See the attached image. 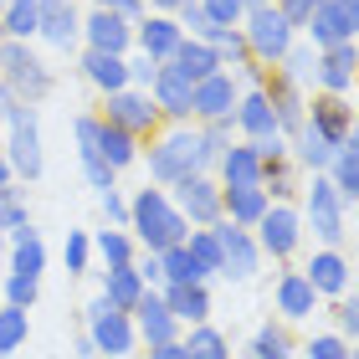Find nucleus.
<instances>
[{
    "label": "nucleus",
    "mask_w": 359,
    "mask_h": 359,
    "mask_svg": "<svg viewBox=\"0 0 359 359\" xmlns=\"http://www.w3.org/2000/svg\"><path fill=\"white\" fill-rule=\"evenodd\" d=\"M134 226H139V236L149 241L154 252H165V247H175V241H185V221L175 216V210L165 205V195L159 190H144L139 201H134Z\"/></svg>",
    "instance_id": "obj_1"
},
{
    "label": "nucleus",
    "mask_w": 359,
    "mask_h": 359,
    "mask_svg": "<svg viewBox=\"0 0 359 359\" xmlns=\"http://www.w3.org/2000/svg\"><path fill=\"white\" fill-rule=\"evenodd\" d=\"M210 154H216V149H210V139H201V134H175V139H165V144L149 154V170H154L159 180H175V185H180V180L195 175Z\"/></svg>",
    "instance_id": "obj_2"
},
{
    "label": "nucleus",
    "mask_w": 359,
    "mask_h": 359,
    "mask_svg": "<svg viewBox=\"0 0 359 359\" xmlns=\"http://www.w3.org/2000/svg\"><path fill=\"white\" fill-rule=\"evenodd\" d=\"M0 77H6V88L15 97H26V103H36V97H46V88H52V77H46V67L36 57L26 52L21 41L0 46Z\"/></svg>",
    "instance_id": "obj_3"
},
{
    "label": "nucleus",
    "mask_w": 359,
    "mask_h": 359,
    "mask_svg": "<svg viewBox=\"0 0 359 359\" xmlns=\"http://www.w3.org/2000/svg\"><path fill=\"white\" fill-rule=\"evenodd\" d=\"M287 36H292V26H287L283 11L252 6V31H247V41H252L262 57H287Z\"/></svg>",
    "instance_id": "obj_4"
},
{
    "label": "nucleus",
    "mask_w": 359,
    "mask_h": 359,
    "mask_svg": "<svg viewBox=\"0 0 359 359\" xmlns=\"http://www.w3.org/2000/svg\"><path fill=\"white\" fill-rule=\"evenodd\" d=\"M93 344H97V349H108V354H128V344H134L123 308H113L108 298H97V303H93Z\"/></svg>",
    "instance_id": "obj_5"
},
{
    "label": "nucleus",
    "mask_w": 359,
    "mask_h": 359,
    "mask_svg": "<svg viewBox=\"0 0 359 359\" xmlns=\"http://www.w3.org/2000/svg\"><path fill=\"white\" fill-rule=\"evenodd\" d=\"M11 159H15V170H21L26 180H36L41 175V139H36V113H21L15 118V139H11Z\"/></svg>",
    "instance_id": "obj_6"
},
{
    "label": "nucleus",
    "mask_w": 359,
    "mask_h": 359,
    "mask_svg": "<svg viewBox=\"0 0 359 359\" xmlns=\"http://www.w3.org/2000/svg\"><path fill=\"white\" fill-rule=\"evenodd\" d=\"M308 210H313V231H318L323 241H339V236H344V221H339V190L329 185V180H313Z\"/></svg>",
    "instance_id": "obj_7"
},
{
    "label": "nucleus",
    "mask_w": 359,
    "mask_h": 359,
    "mask_svg": "<svg viewBox=\"0 0 359 359\" xmlns=\"http://www.w3.org/2000/svg\"><path fill=\"white\" fill-rule=\"evenodd\" d=\"M36 31L52 46H72V36H77L72 6H67V0H36Z\"/></svg>",
    "instance_id": "obj_8"
},
{
    "label": "nucleus",
    "mask_w": 359,
    "mask_h": 359,
    "mask_svg": "<svg viewBox=\"0 0 359 359\" xmlns=\"http://www.w3.org/2000/svg\"><path fill=\"white\" fill-rule=\"evenodd\" d=\"M221 236V267H226V277H252L257 272V247L247 241V231H236V226H226V231H216Z\"/></svg>",
    "instance_id": "obj_9"
},
{
    "label": "nucleus",
    "mask_w": 359,
    "mask_h": 359,
    "mask_svg": "<svg viewBox=\"0 0 359 359\" xmlns=\"http://www.w3.org/2000/svg\"><path fill=\"white\" fill-rule=\"evenodd\" d=\"M231 108V77L210 72L201 83L190 88V113H205V118H221V113Z\"/></svg>",
    "instance_id": "obj_10"
},
{
    "label": "nucleus",
    "mask_w": 359,
    "mask_h": 359,
    "mask_svg": "<svg viewBox=\"0 0 359 359\" xmlns=\"http://www.w3.org/2000/svg\"><path fill=\"white\" fill-rule=\"evenodd\" d=\"M134 313L144 318V339H149V344H170L175 339V313H170V303L154 298V292H139Z\"/></svg>",
    "instance_id": "obj_11"
},
{
    "label": "nucleus",
    "mask_w": 359,
    "mask_h": 359,
    "mask_svg": "<svg viewBox=\"0 0 359 359\" xmlns=\"http://www.w3.org/2000/svg\"><path fill=\"white\" fill-rule=\"evenodd\" d=\"M180 205H185V216H195V221H216L221 195L210 190L201 175H185V180H180Z\"/></svg>",
    "instance_id": "obj_12"
},
{
    "label": "nucleus",
    "mask_w": 359,
    "mask_h": 359,
    "mask_svg": "<svg viewBox=\"0 0 359 359\" xmlns=\"http://www.w3.org/2000/svg\"><path fill=\"white\" fill-rule=\"evenodd\" d=\"M108 118L128 128V134H139V128H149L154 123V108H149V97H139V93H113V108H108Z\"/></svg>",
    "instance_id": "obj_13"
},
{
    "label": "nucleus",
    "mask_w": 359,
    "mask_h": 359,
    "mask_svg": "<svg viewBox=\"0 0 359 359\" xmlns=\"http://www.w3.org/2000/svg\"><path fill=\"white\" fill-rule=\"evenodd\" d=\"M175 67L190 77V83H201V77H210L221 67V52L216 46H201V41H180L175 46Z\"/></svg>",
    "instance_id": "obj_14"
},
{
    "label": "nucleus",
    "mask_w": 359,
    "mask_h": 359,
    "mask_svg": "<svg viewBox=\"0 0 359 359\" xmlns=\"http://www.w3.org/2000/svg\"><path fill=\"white\" fill-rule=\"evenodd\" d=\"M88 36H93V52H123L128 46V26L118 11H97L88 21Z\"/></svg>",
    "instance_id": "obj_15"
},
{
    "label": "nucleus",
    "mask_w": 359,
    "mask_h": 359,
    "mask_svg": "<svg viewBox=\"0 0 359 359\" xmlns=\"http://www.w3.org/2000/svg\"><path fill=\"white\" fill-rule=\"evenodd\" d=\"M354 67H359L354 46H349V41H339V46H329V57L318 62V83L339 93V88H349V77H354Z\"/></svg>",
    "instance_id": "obj_16"
},
{
    "label": "nucleus",
    "mask_w": 359,
    "mask_h": 359,
    "mask_svg": "<svg viewBox=\"0 0 359 359\" xmlns=\"http://www.w3.org/2000/svg\"><path fill=\"white\" fill-rule=\"evenodd\" d=\"M292 241H298V216L292 210H262V247L267 252H292Z\"/></svg>",
    "instance_id": "obj_17"
},
{
    "label": "nucleus",
    "mask_w": 359,
    "mask_h": 359,
    "mask_svg": "<svg viewBox=\"0 0 359 359\" xmlns=\"http://www.w3.org/2000/svg\"><path fill=\"white\" fill-rule=\"evenodd\" d=\"M170 313L175 318H190V323H201L210 313V298H205V287L201 283H170Z\"/></svg>",
    "instance_id": "obj_18"
},
{
    "label": "nucleus",
    "mask_w": 359,
    "mask_h": 359,
    "mask_svg": "<svg viewBox=\"0 0 359 359\" xmlns=\"http://www.w3.org/2000/svg\"><path fill=\"white\" fill-rule=\"evenodd\" d=\"M308 31H313V41H318V46H339V41H349V36H354V31H349V21L339 15V6H334V0H323V6L313 11Z\"/></svg>",
    "instance_id": "obj_19"
},
{
    "label": "nucleus",
    "mask_w": 359,
    "mask_h": 359,
    "mask_svg": "<svg viewBox=\"0 0 359 359\" xmlns=\"http://www.w3.org/2000/svg\"><path fill=\"white\" fill-rule=\"evenodd\" d=\"M97 154L108 159L113 170H123L128 159H134V134H128V128H118V123H97Z\"/></svg>",
    "instance_id": "obj_20"
},
{
    "label": "nucleus",
    "mask_w": 359,
    "mask_h": 359,
    "mask_svg": "<svg viewBox=\"0 0 359 359\" xmlns=\"http://www.w3.org/2000/svg\"><path fill=\"white\" fill-rule=\"evenodd\" d=\"M313 128L329 144H339L344 149V134H349V108L339 103V97H323V103H313Z\"/></svg>",
    "instance_id": "obj_21"
},
{
    "label": "nucleus",
    "mask_w": 359,
    "mask_h": 359,
    "mask_svg": "<svg viewBox=\"0 0 359 359\" xmlns=\"http://www.w3.org/2000/svg\"><path fill=\"white\" fill-rule=\"evenodd\" d=\"M277 303H283L287 318H308V313H313V283H308L303 272L283 277V287H277Z\"/></svg>",
    "instance_id": "obj_22"
},
{
    "label": "nucleus",
    "mask_w": 359,
    "mask_h": 359,
    "mask_svg": "<svg viewBox=\"0 0 359 359\" xmlns=\"http://www.w3.org/2000/svg\"><path fill=\"white\" fill-rule=\"evenodd\" d=\"M154 88H159V103H165L170 113H190V77L180 72V67H165V72H154Z\"/></svg>",
    "instance_id": "obj_23"
},
{
    "label": "nucleus",
    "mask_w": 359,
    "mask_h": 359,
    "mask_svg": "<svg viewBox=\"0 0 359 359\" xmlns=\"http://www.w3.org/2000/svg\"><path fill=\"white\" fill-rule=\"evenodd\" d=\"M139 292H144V272H134L128 262H118V267L108 272V303L113 308H134Z\"/></svg>",
    "instance_id": "obj_24"
},
{
    "label": "nucleus",
    "mask_w": 359,
    "mask_h": 359,
    "mask_svg": "<svg viewBox=\"0 0 359 359\" xmlns=\"http://www.w3.org/2000/svg\"><path fill=\"white\" fill-rule=\"evenodd\" d=\"M159 267H165V277L170 283H201L205 277V267L190 257V247L185 241H175V247H165V257H159Z\"/></svg>",
    "instance_id": "obj_25"
},
{
    "label": "nucleus",
    "mask_w": 359,
    "mask_h": 359,
    "mask_svg": "<svg viewBox=\"0 0 359 359\" xmlns=\"http://www.w3.org/2000/svg\"><path fill=\"white\" fill-rule=\"evenodd\" d=\"M83 67H88L93 83H97V88H108V93H118V88H123V77H128V67L118 62V52H88Z\"/></svg>",
    "instance_id": "obj_26"
},
{
    "label": "nucleus",
    "mask_w": 359,
    "mask_h": 359,
    "mask_svg": "<svg viewBox=\"0 0 359 359\" xmlns=\"http://www.w3.org/2000/svg\"><path fill=\"white\" fill-rule=\"evenodd\" d=\"M241 123H247L257 139H272V134H277V113H272V97H267V93H252L247 103H241Z\"/></svg>",
    "instance_id": "obj_27"
},
{
    "label": "nucleus",
    "mask_w": 359,
    "mask_h": 359,
    "mask_svg": "<svg viewBox=\"0 0 359 359\" xmlns=\"http://www.w3.org/2000/svg\"><path fill=\"white\" fill-rule=\"evenodd\" d=\"M180 26L175 21H144V57H175Z\"/></svg>",
    "instance_id": "obj_28"
},
{
    "label": "nucleus",
    "mask_w": 359,
    "mask_h": 359,
    "mask_svg": "<svg viewBox=\"0 0 359 359\" xmlns=\"http://www.w3.org/2000/svg\"><path fill=\"white\" fill-rule=\"evenodd\" d=\"M262 180V159L257 149H231L226 154V185H257Z\"/></svg>",
    "instance_id": "obj_29"
},
{
    "label": "nucleus",
    "mask_w": 359,
    "mask_h": 359,
    "mask_svg": "<svg viewBox=\"0 0 359 359\" xmlns=\"http://www.w3.org/2000/svg\"><path fill=\"white\" fill-rule=\"evenodd\" d=\"M308 283H313V292H339V287H344V262H339L334 252L313 257V267H308Z\"/></svg>",
    "instance_id": "obj_30"
},
{
    "label": "nucleus",
    "mask_w": 359,
    "mask_h": 359,
    "mask_svg": "<svg viewBox=\"0 0 359 359\" xmlns=\"http://www.w3.org/2000/svg\"><path fill=\"white\" fill-rule=\"evenodd\" d=\"M15 236V272H26V277H36L41 262H46V252H41V241L31 236V226H21V231H11Z\"/></svg>",
    "instance_id": "obj_31"
},
{
    "label": "nucleus",
    "mask_w": 359,
    "mask_h": 359,
    "mask_svg": "<svg viewBox=\"0 0 359 359\" xmlns=\"http://www.w3.org/2000/svg\"><path fill=\"white\" fill-rule=\"evenodd\" d=\"M226 201H231V216L236 221H262V210H267V195L257 190V185H231Z\"/></svg>",
    "instance_id": "obj_32"
},
{
    "label": "nucleus",
    "mask_w": 359,
    "mask_h": 359,
    "mask_svg": "<svg viewBox=\"0 0 359 359\" xmlns=\"http://www.w3.org/2000/svg\"><path fill=\"white\" fill-rule=\"evenodd\" d=\"M26 339V308H6V313H0V354H11L15 344H21Z\"/></svg>",
    "instance_id": "obj_33"
},
{
    "label": "nucleus",
    "mask_w": 359,
    "mask_h": 359,
    "mask_svg": "<svg viewBox=\"0 0 359 359\" xmlns=\"http://www.w3.org/2000/svg\"><path fill=\"white\" fill-rule=\"evenodd\" d=\"M185 354H190V359H226V339H221L216 329H195L190 344H185Z\"/></svg>",
    "instance_id": "obj_34"
},
{
    "label": "nucleus",
    "mask_w": 359,
    "mask_h": 359,
    "mask_svg": "<svg viewBox=\"0 0 359 359\" xmlns=\"http://www.w3.org/2000/svg\"><path fill=\"white\" fill-rule=\"evenodd\" d=\"M190 257H195L205 272H216V267H221V236H216V231H195V236H190Z\"/></svg>",
    "instance_id": "obj_35"
},
{
    "label": "nucleus",
    "mask_w": 359,
    "mask_h": 359,
    "mask_svg": "<svg viewBox=\"0 0 359 359\" xmlns=\"http://www.w3.org/2000/svg\"><path fill=\"white\" fill-rule=\"evenodd\" d=\"M334 149H339V144H329V139H323L313 123H308V134H303V159H308V165H313V170L334 165Z\"/></svg>",
    "instance_id": "obj_36"
},
{
    "label": "nucleus",
    "mask_w": 359,
    "mask_h": 359,
    "mask_svg": "<svg viewBox=\"0 0 359 359\" xmlns=\"http://www.w3.org/2000/svg\"><path fill=\"white\" fill-rule=\"evenodd\" d=\"M6 31H15V36H31V31H36V0H11Z\"/></svg>",
    "instance_id": "obj_37"
},
{
    "label": "nucleus",
    "mask_w": 359,
    "mask_h": 359,
    "mask_svg": "<svg viewBox=\"0 0 359 359\" xmlns=\"http://www.w3.org/2000/svg\"><path fill=\"white\" fill-rule=\"evenodd\" d=\"M26 226V205L15 201V190L0 185V231H21Z\"/></svg>",
    "instance_id": "obj_38"
},
{
    "label": "nucleus",
    "mask_w": 359,
    "mask_h": 359,
    "mask_svg": "<svg viewBox=\"0 0 359 359\" xmlns=\"http://www.w3.org/2000/svg\"><path fill=\"white\" fill-rule=\"evenodd\" d=\"M334 170H339V185H334V190H344V195H354V201H359V154H339Z\"/></svg>",
    "instance_id": "obj_39"
},
{
    "label": "nucleus",
    "mask_w": 359,
    "mask_h": 359,
    "mask_svg": "<svg viewBox=\"0 0 359 359\" xmlns=\"http://www.w3.org/2000/svg\"><path fill=\"white\" fill-rule=\"evenodd\" d=\"M6 292H11V303H15V308H31V303H36V277L15 272L11 283H6Z\"/></svg>",
    "instance_id": "obj_40"
},
{
    "label": "nucleus",
    "mask_w": 359,
    "mask_h": 359,
    "mask_svg": "<svg viewBox=\"0 0 359 359\" xmlns=\"http://www.w3.org/2000/svg\"><path fill=\"white\" fill-rule=\"evenodd\" d=\"M318 6H323V0H283L277 11L287 15V26H308V21H313V11H318Z\"/></svg>",
    "instance_id": "obj_41"
},
{
    "label": "nucleus",
    "mask_w": 359,
    "mask_h": 359,
    "mask_svg": "<svg viewBox=\"0 0 359 359\" xmlns=\"http://www.w3.org/2000/svg\"><path fill=\"white\" fill-rule=\"evenodd\" d=\"M97 252H103V262H113V267L128 262V241H123L118 231H103V236H97Z\"/></svg>",
    "instance_id": "obj_42"
},
{
    "label": "nucleus",
    "mask_w": 359,
    "mask_h": 359,
    "mask_svg": "<svg viewBox=\"0 0 359 359\" xmlns=\"http://www.w3.org/2000/svg\"><path fill=\"white\" fill-rule=\"evenodd\" d=\"M257 354H262V359H283V354H287L283 329H262V334H257Z\"/></svg>",
    "instance_id": "obj_43"
},
{
    "label": "nucleus",
    "mask_w": 359,
    "mask_h": 359,
    "mask_svg": "<svg viewBox=\"0 0 359 359\" xmlns=\"http://www.w3.org/2000/svg\"><path fill=\"white\" fill-rule=\"evenodd\" d=\"M241 6H247V0H205V15H210V21H221V26H231L241 15Z\"/></svg>",
    "instance_id": "obj_44"
},
{
    "label": "nucleus",
    "mask_w": 359,
    "mask_h": 359,
    "mask_svg": "<svg viewBox=\"0 0 359 359\" xmlns=\"http://www.w3.org/2000/svg\"><path fill=\"white\" fill-rule=\"evenodd\" d=\"M205 36L216 41L221 52H231V57H241V36H231V26H216V21H210V26H205Z\"/></svg>",
    "instance_id": "obj_45"
},
{
    "label": "nucleus",
    "mask_w": 359,
    "mask_h": 359,
    "mask_svg": "<svg viewBox=\"0 0 359 359\" xmlns=\"http://www.w3.org/2000/svg\"><path fill=\"white\" fill-rule=\"evenodd\" d=\"M83 262H88V241L83 236H67V272H83Z\"/></svg>",
    "instance_id": "obj_46"
},
{
    "label": "nucleus",
    "mask_w": 359,
    "mask_h": 359,
    "mask_svg": "<svg viewBox=\"0 0 359 359\" xmlns=\"http://www.w3.org/2000/svg\"><path fill=\"white\" fill-rule=\"evenodd\" d=\"M277 118L298 123V97H292V88H277Z\"/></svg>",
    "instance_id": "obj_47"
},
{
    "label": "nucleus",
    "mask_w": 359,
    "mask_h": 359,
    "mask_svg": "<svg viewBox=\"0 0 359 359\" xmlns=\"http://www.w3.org/2000/svg\"><path fill=\"white\" fill-rule=\"evenodd\" d=\"M308 354H313V359H349L339 339H313V349H308Z\"/></svg>",
    "instance_id": "obj_48"
},
{
    "label": "nucleus",
    "mask_w": 359,
    "mask_h": 359,
    "mask_svg": "<svg viewBox=\"0 0 359 359\" xmlns=\"http://www.w3.org/2000/svg\"><path fill=\"white\" fill-rule=\"evenodd\" d=\"M103 210H108V221H123V216H128V210H123V201H118L113 190H103Z\"/></svg>",
    "instance_id": "obj_49"
},
{
    "label": "nucleus",
    "mask_w": 359,
    "mask_h": 359,
    "mask_svg": "<svg viewBox=\"0 0 359 359\" xmlns=\"http://www.w3.org/2000/svg\"><path fill=\"white\" fill-rule=\"evenodd\" d=\"M334 6H339V15L349 21V31H359V0H334Z\"/></svg>",
    "instance_id": "obj_50"
},
{
    "label": "nucleus",
    "mask_w": 359,
    "mask_h": 359,
    "mask_svg": "<svg viewBox=\"0 0 359 359\" xmlns=\"http://www.w3.org/2000/svg\"><path fill=\"white\" fill-rule=\"evenodd\" d=\"M339 318H344V329H349V334H359V298H349V303H344V313H339Z\"/></svg>",
    "instance_id": "obj_51"
},
{
    "label": "nucleus",
    "mask_w": 359,
    "mask_h": 359,
    "mask_svg": "<svg viewBox=\"0 0 359 359\" xmlns=\"http://www.w3.org/2000/svg\"><path fill=\"white\" fill-rule=\"evenodd\" d=\"M154 359H190V354H185V349H180L175 339H170V344H154Z\"/></svg>",
    "instance_id": "obj_52"
},
{
    "label": "nucleus",
    "mask_w": 359,
    "mask_h": 359,
    "mask_svg": "<svg viewBox=\"0 0 359 359\" xmlns=\"http://www.w3.org/2000/svg\"><path fill=\"white\" fill-rule=\"evenodd\" d=\"M134 77H144V83H154V57H144L139 67H134Z\"/></svg>",
    "instance_id": "obj_53"
},
{
    "label": "nucleus",
    "mask_w": 359,
    "mask_h": 359,
    "mask_svg": "<svg viewBox=\"0 0 359 359\" xmlns=\"http://www.w3.org/2000/svg\"><path fill=\"white\" fill-rule=\"evenodd\" d=\"M308 62H313L308 52H292V72H298V77H308Z\"/></svg>",
    "instance_id": "obj_54"
},
{
    "label": "nucleus",
    "mask_w": 359,
    "mask_h": 359,
    "mask_svg": "<svg viewBox=\"0 0 359 359\" xmlns=\"http://www.w3.org/2000/svg\"><path fill=\"white\" fill-rule=\"evenodd\" d=\"M103 11H139V0H103Z\"/></svg>",
    "instance_id": "obj_55"
},
{
    "label": "nucleus",
    "mask_w": 359,
    "mask_h": 359,
    "mask_svg": "<svg viewBox=\"0 0 359 359\" xmlns=\"http://www.w3.org/2000/svg\"><path fill=\"white\" fill-rule=\"evenodd\" d=\"M344 144H349V154H359V123H349V134H344Z\"/></svg>",
    "instance_id": "obj_56"
},
{
    "label": "nucleus",
    "mask_w": 359,
    "mask_h": 359,
    "mask_svg": "<svg viewBox=\"0 0 359 359\" xmlns=\"http://www.w3.org/2000/svg\"><path fill=\"white\" fill-rule=\"evenodd\" d=\"M6 180H11V170H6V159H0V185H6Z\"/></svg>",
    "instance_id": "obj_57"
},
{
    "label": "nucleus",
    "mask_w": 359,
    "mask_h": 359,
    "mask_svg": "<svg viewBox=\"0 0 359 359\" xmlns=\"http://www.w3.org/2000/svg\"><path fill=\"white\" fill-rule=\"evenodd\" d=\"M159 6H190V0H159Z\"/></svg>",
    "instance_id": "obj_58"
},
{
    "label": "nucleus",
    "mask_w": 359,
    "mask_h": 359,
    "mask_svg": "<svg viewBox=\"0 0 359 359\" xmlns=\"http://www.w3.org/2000/svg\"><path fill=\"white\" fill-rule=\"evenodd\" d=\"M252 6H262V0H252Z\"/></svg>",
    "instance_id": "obj_59"
},
{
    "label": "nucleus",
    "mask_w": 359,
    "mask_h": 359,
    "mask_svg": "<svg viewBox=\"0 0 359 359\" xmlns=\"http://www.w3.org/2000/svg\"><path fill=\"white\" fill-rule=\"evenodd\" d=\"M354 359H359V354H354Z\"/></svg>",
    "instance_id": "obj_60"
}]
</instances>
